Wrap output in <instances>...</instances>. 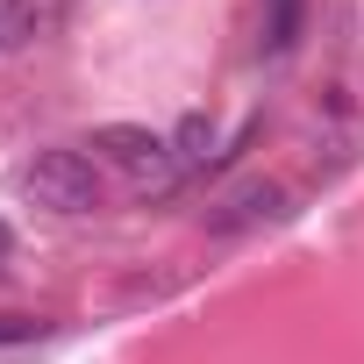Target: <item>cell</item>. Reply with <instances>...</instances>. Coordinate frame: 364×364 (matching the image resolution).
<instances>
[{"label": "cell", "instance_id": "6da1fadb", "mask_svg": "<svg viewBox=\"0 0 364 364\" xmlns=\"http://www.w3.org/2000/svg\"><path fill=\"white\" fill-rule=\"evenodd\" d=\"M22 193L50 215H93L100 208V164L86 150H36L22 164Z\"/></svg>", "mask_w": 364, "mask_h": 364}, {"label": "cell", "instance_id": "7a4b0ae2", "mask_svg": "<svg viewBox=\"0 0 364 364\" xmlns=\"http://www.w3.org/2000/svg\"><path fill=\"white\" fill-rule=\"evenodd\" d=\"M93 150L136 178V193H171L178 171H186V164L171 157L164 136H150V129H136V122H107V129H93Z\"/></svg>", "mask_w": 364, "mask_h": 364}, {"label": "cell", "instance_id": "3957f363", "mask_svg": "<svg viewBox=\"0 0 364 364\" xmlns=\"http://www.w3.org/2000/svg\"><path fill=\"white\" fill-rule=\"evenodd\" d=\"M272 215H286V193L272 186V178H243V186H229L208 208V236H243V229H257Z\"/></svg>", "mask_w": 364, "mask_h": 364}, {"label": "cell", "instance_id": "52a82bcc", "mask_svg": "<svg viewBox=\"0 0 364 364\" xmlns=\"http://www.w3.org/2000/svg\"><path fill=\"white\" fill-rule=\"evenodd\" d=\"M50 321H36V314H0V343H36Z\"/></svg>", "mask_w": 364, "mask_h": 364}, {"label": "cell", "instance_id": "5b68a950", "mask_svg": "<svg viewBox=\"0 0 364 364\" xmlns=\"http://www.w3.org/2000/svg\"><path fill=\"white\" fill-rule=\"evenodd\" d=\"M171 157L186 164V171L208 164V157H215V122H208V114H186V122H178V136H171Z\"/></svg>", "mask_w": 364, "mask_h": 364}, {"label": "cell", "instance_id": "8992f818", "mask_svg": "<svg viewBox=\"0 0 364 364\" xmlns=\"http://www.w3.org/2000/svg\"><path fill=\"white\" fill-rule=\"evenodd\" d=\"M36 29H43V8H36V0H0V50H22Z\"/></svg>", "mask_w": 364, "mask_h": 364}, {"label": "cell", "instance_id": "ba28073f", "mask_svg": "<svg viewBox=\"0 0 364 364\" xmlns=\"http://www.w3.org/2000/svg\"><path fill=\"white\" fill-rule=\"evenodd\" d=\"M8 250H15V229H8V222H0V264H8Z\"/></svg>", "mask_w": 364, "mask_h": 364}, {"label": "cell", "instance_id": "277c9868", "mask_svg": "<svg viewBox=\"0 0 364 364\" xmlns=\"http://www.w3.org/2000/svg\"><path fill=\"white\" fill-rule=\"evenodd\" d=\"M300 22H307V0H264V36H257V50H264V58H286V50L300 43Z\"/></svg>", "mask_w": 364, "mask_h": 364}]
</instances>
